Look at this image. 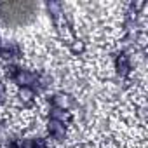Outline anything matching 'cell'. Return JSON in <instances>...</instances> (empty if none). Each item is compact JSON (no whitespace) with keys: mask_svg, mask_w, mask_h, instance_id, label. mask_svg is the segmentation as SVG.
Listing matches in <instances>:
<instances>
[{"mask_svg":"<svg viewBox=\"0 0 148 148\" xmlns=\"http://www.w3.org/2000/svg\"><path fill=\"white\" fill-rule=\"evenodd\" d=\"M37 79H38V73L30 71V70H25V68H19L18 73L14 75V79H12V82L18 84L19 87H33L35 89Z\"/></svg>","mask_w":148,"mask_h":148,"instance_id":"cell-1","label":"cell"},{"mask_svg":"<svg viewBox=\"0 0 148 148\" xmlns=\"http://www.w3.org/2000/svg\"><path fill=\"white\" fill-rule=\"evenodd\" d=\"M51 119H54V120H59V122L66 124V122H70V120H71V113H70L68 110L52 108V110H51Z\"/></svg>","mask_w":148,"mask_h":148,"instance_id":"cell-7","label":"cell"},{"mask_svg":"<svg viewBox=\"0 0 148 148\" xmlns=\"http://www.w3.org/2000/svg\"><path fill=\"white\" fill-rule=\"evenodd\" d=\"M2 45H4V44H2V40H0V51H2Z\"/></svg>","mask_w":148,"mask_h":148,"instance_id":"cell-14","label":"cell"},{"mask_svg":"<svg viewBox=\"0 0 148 148\" xmlns=\"http://www.w3.org/2000/svg\"><path fill=\"white\" fill-rule=\"evenodd\" d=\"M51 84H52V77L49 75V73H38V79H37V87L38 89H47V87H51Z\"/></svg>","mask_w":148,"mask_h":148,"instance_id":"cell-8","label":"cell"},{"mask_svg":"<svg viewBox=\"0 0 148 148\" xmlns=\"http://www.w3.org/2000/svg\"><path fill=\"white\" fill-rule=\"evenodd\" d=\"M33 148H51L47 139L44 138H33Z\"/></svg>","mask_w":148,"mask_h":148,"instance_id":"cell-11","label":"cell"},{"mask_svg":"<svg viewBox=\"0 0 148 148\" xmlns=\"http://www.w3.org/2000/svg\"><path fill=\"white\" fill-rule=\"evenodd\" d=\"M4 99H5V87L0 82V103H4Z\"/></svg>","mask_w":148,"mask_h":148,"instance_id":"cell-13","label":"cell"},{"mask_svg":"<svg viewBox=\"0 0 148 148\" xmlns=\"http://www.w3.org/2000/svg\"><path fill=\"white\" fill-rule=\"evenodd\" d=\"M45 7H47L49 14H51L56 21H58V18L63 14V11H61V4H59V2H47V5H45Z\"/></svg>","mask_w":148,"mask_h":148,"instance_id":"cell-9","label":"cell"},{"mask_svg":"<svg viewBox=\"0 0 148 148\" xmlns=\"http://www.w3.org/2000/svg\"><path fill=\"white\" fill-rule=\"evenodd\" d=\"M35 96H37V92H35L33 87H21L19 94H18V98L23 105H32L35 101Z\"/></svg>","mask_w":148,"mask_h":148,"instance_id":"cell-6","label":"cell"},{"mask_svg":"<svg viewBox=\"0 0 148 148\" xmlns=\"http://www.w3.org/2000/svg\"><path fill=\"white\" fill-rule=\"evenodd\" d=\"M115 70L120 77H127L131 73V59L125 52H119L115 56Z\"/></svg>","mask_w":148,"mask_h":148,"instance_id":"cell-3","label":"cell"},{"mask_svg":"<svg viewBox=\"0 0 148 148\" xmlns=\"http://www.w3.org/2000/svg\"><path fill=\"white\" fill-rule=\"evenodd\" d=\"M23 49L18 42H7L5 45H2V51H0V56L5 58V59H18L21 58Z\"/></svg>","mask_w":148,"mask_h":148,"instance_id":"cell-5","label":"cell"},{"mask_svg":"<svg viewBox=\"0 0 148 148\" xmlns=\"http://www.w3.org/2000/svg\"><path fill=\"white\" fill-rule=\"evenodd\" d=\"M71 51H73V52H82V51H84V44H82V42L73 44V45H71Z\"/></svg>","mask_w":148,"mask_h":148,"instance_id":"cell-12","label":"cell"},{"mask_svg":"<svg viewBox=\"0 0 148 148\" xmlns=\"http://www.w3.org/2000/svg\"><path fill=\"white\" fill-rule=\"evenodd\" d=\"M51 105L52 108H59V110H70L73 105V98L66 92H56L51 98Z\"/></svg>","mask_w":148,"mask_h":148,"instance_id":"cell-4","label":"cell"},{"mask_svg":"<svg viewBox=\"0 0 148 148\" xmlns=\"http://www.w3.org/2000/svg\"><path fill=\"white\" fill-rule=\"evenodd\" d=\"M18 70H19V66L11 63V64H7V66H5V75H7V77L12 80V79H14V75L18 73Z\"/></svg>","mask_w":148,"mask_h":148,"instance_id":"cell-10","label":"cell"},{"mask_svg":"<svg viewBox=\"0 0 148 148\" xmlns=\"http://www.w3.org/2000/svg\"><path fill=\"white\" fill-rule=\"evenodd\" d=\"M47 132H49L54 139L63 141V139L66 138V124H63V122H59V120L51 119V120L47 122Z\"/></svg>","mask_w":148,"mask_h":148,"instance_id":"cell-2","label":"cell"}]
</instances>
